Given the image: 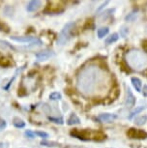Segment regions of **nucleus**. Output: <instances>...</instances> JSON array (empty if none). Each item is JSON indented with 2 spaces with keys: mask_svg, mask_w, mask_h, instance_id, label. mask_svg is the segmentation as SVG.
Instances as JSON below:
<instances>
[{
  "mask_svg": "<svg viewBox=\"0 0 147 148\" xmlns=\"http://www.w3.org/2000/svg\"><path fill=\"white\" fill-rule=\"evenodd\" d=\"M105 77L106 76L101 74L99 68L87 67L80 71L77 77V86L83 94L91 95L101 87V82Z\"/></svg>",
  "mask_w": 147,
  "mask_h": 148,
  "instance_id": "1",
  "label": "nucleus"
},
{
  "mask_svg": "<svg viewBox=\"0 0 147 148\" xmlns=\"http://www.w3.org/2000/svg\"><path fill=\"white\" fill-rule=\"evenodd\" d=\"M70 135L74 138H77L80 140H95V141H102L106 139L107 136L101 131H92V130H79L74 129L71 131Z\"/></svg>",
  "mask_w": 147,
  "mask_h": 148,
  "instance_id": "2",
  "label": "nucleus"
},
{
  "mask_svg": "<svg viewBox=\"0 0 147 148\" xmlns=\"http://www.w3.org/2000/svg\"><path fill=\"white\" fill-rule=\"evenodd\" d=\"M127 62L134 69H144L147 67V55L139 51H132L127 54Z\"/></svg>",
  "mask_w": 147,
  "mask_h": 148,
  "instance_id": "3",
  "label": "nucleus"
},
{
  "mask_svg": "<svg viewBox=\"0 0 147 148\" xmlns=\"http://www.w3.org/2000/svg\"><path fill=\"white\" fill-rule=\"evenodd\" d=\"M74 27H75L74 22H68V23L65 24V26L63 27L62 30H61L60 34L57 38V43L59 44L60 46L66 44L69 40H70L71 33H72V31H73Z\"/></svg>",
  "mask_w": 147,
  "mask_h": 148,
  "instance_id": "4",
  "label": "nucleus"
},
{
  "mask_svg": "<svg viewBox=\"0 0 147 148\" xmlns=\"http://www.w3.org/2000/svg\"><path fill=\"white\" fill-rule=\"evenodd\" d=\"M54 4L53 5V2H49V5L46 6V10L44 11L46 14H59V13H62L64 11V6L62 5V2L59 1H54Z\"/></svg>",
  "mask_w": 147,
  "mask_h": 148,
  "instance_id": "5",
  "label": "nucleus"
},
{
  "mask_svg": "<svg viewBox=\"0 0 147 148\" xmlns=\"http://www.w3.org/2000/svg\"><path fill=\"white\" fill-rule=\"evenodd\" d=\"M13 41L19 42V43H30L31 45H37V46H41L43 44L40 39L36 37H31V36H24V37H18V36H12L11 37Z\"/></svg>",
  "mask_w": 147,
  "mask_h": 148,
  "instance_id": "6",
  "label": "nucleus"
},
{
  "mask_svg": "<svg viewBox=\"0 0 147 148\" xmlns=\"http://www.w3.org/2000/svg\"><path fill=\"white\" fill-rule=\"evenodd\" d=\"M127 136L130 138H135V139H145L147 138V132L143 130L135 129V128H130L127 132Z\"/></svg>",
  "mask_w": 147,
  "mask_h": 148,
  "instance_id": "7",
  "label": "nucleus"
},
{
  "mask_svg": "<svg viewBox=\"0 0 147 148\" xmlns=\"http://www.w3.org/2000/svg\"><path fill=\"white\" fill-rule=\"evenodd\" d=\"M54 55V52L51 51H40V52H37L36 53V58H37L38 61H46L49 59L51 57H52Z\"/></svg>",
  "mask_w": 147,
  "mask_h": 148,
  "instance_id": "8",
  "label": "nucleus"
},
{
  "mask_svg": "<svg viewBox=\"0 0 147 148\" xmlns=\"http://www.w3.org/2000/svg\"><path fill=\"white\" fill-rule=\"evenodd\" d=\"M116 118H117V116L115 114H111V113H102L97 117V119L103 123H110L114 121Z\"/></svg>",
  "mask_w": 147,
  "mask_h": 148,
  "instance_id": "9",
  "label": "nucleus"
},
{
  "mask_svg": "<svg viewBox=\"0 0 147 148\" xmlns=\"http://www.w3.org/2000/svg\"><path fill=\"white\" fill-rule=\"evenodd\" d=\"M127 91V98H126V106L128 108H133L135 104V97L134 96V94L132 93L131 89L129 87L126 88Z\"/></svg>",
  "mask_w": 147,
  "mask_h": 148,
  "instance_id": "10",
  "label": "nucleus"
},
{
  "mask_svg": "<svg viewBox=\"0 0 147 148\" xmlns=\"http://www.w3.org/2000/svg\"><path fill=\"white\" fill-rule=\"evenodd\" d=\"M42 2L39 1V0H33V1H30L28 4H27L26 10L28 12H34V11L38 10L39 8L41 7Z\"/></svg>",
  "mask_w": 147,
  "mask_h": 148,
  "instance_id": "11",
  "label": "nucleus"
},
{
  "mask_svg": "<svg viewBox=\"0 0 147 148\" xmlns=\"http://www.w3.org/2000/svg\"><path fill=\"white\" fill-rule=\"evenodd\" d=\"M25 67H26V65H24V66L21 67V68H19V69H18V70H16V73H15V75H14V77H13V79H11L9 80V82H8L7 84L4 86V89H5V90H6V91H8V90H9L10 86L12 85V82H14V80H15V79H16V77H18V75L19 74V73H21V71H23V69L25 68Z\"/></svg>",
  "mask_w": 147,
  "mask_h": 148,
  "instance_id": "12",
  "label": "nucleus"
},
{
  "mask_svg": "<svg viewBox=\"0 0 147 148\" xmlns=\"http://www.w3.org/2000/svg\"><path fill=\"white\" fill-rule=\"evenodd\" d=\"M67 124L69 125V126L79 125V124H80V119L77 116V114L73 113L70 117H69V119L67 120Z\"/></svg>",
  "mask_w": 147,
  "mask_h": 148,
  "instance_id": "13",
  "label": "nucleus"
},
{
  "mask_svg": "<svg viewBox=\"0 0 147 148\" xmlns=\"http://www.w3.org/2000/svg\"><path fill=\"white\" fill-rule=\"evenodd\" d=\"M131 82L134 85L135 89L137 92H141V80L138 79V77H132Z\"/></svg>",
  "mask_w": 147,
  "mask_h": 148,
  "instance_id": "14",
  "label": "nucleus"
},
{
  "mask_svg": "<svg viewBox=\"0 0 147 148\" xmlns=\"http://www.w3.org/2000/svg\"><path fill=\"white\" fill-rule=\"evenodd\" d=\"M119 39V35L117 33H113L112 35H110L109 37L107 38L106 40V44L107 45H109V44H112V43H115V42H117Z\"/></svg>",
  "mask_w": 147,
  "mask_h": 148,
  "instance_id": "15",
  "label": "nucleus"
},
{
  "mask_svg": "<svg viewBox=\"0 0 147 148\" xmlns=\"http://www.w3.org/2000/svg\"><path fill=\"white\" fill-rule=\"evenodd\" d=\"M14 126H15L16 128H23L25 127V122L23 121V119H19V118H15L14 119V122H13Z\"/></svg>",
  "mask_w": 147,
  "mask_h": 148,
  "instance_id": "16",
  "label": "nucleus"
},
{
  "mask_svg": "<svg viewBox=\"0 0 147 148\" xmlns=\"http://www.w3.org/2000/svg\"><path fill=\"white\" fill-rule=\"evenodd\" d=\"M146 121H147V115H141L135 119V123L137 126H141V125H143Z\"/></svg>",
  "mask_w": 147,
  "mask_h": 148,
  "instance_id": "17",
  "label": "nucleus"
},
{
  "mask_svg": "<svg viewBox=\"0 0 147 148\" xmlns=\"http://www.w3.org/2000/svg\"><path fill=\"white\" fill-rule=\"evenodd\" d=\"M109 29L107 28V27H102V28H100L98 30V37L100 39H102V38H104L105 36L109 34Z\"/></svg>",
  "mask_w": 147,
  "mask_h": 148,
  "instance_id": "18",
  "label": "nucleus"
},
{
  "mask_svg": "<svg viewBox=\"0 0 147 148\" xmlns=\"http://www.w3.org/2000/svg\"><path fill=\"white\" fill-rule=\"evenodd\" d=\"M114 12V9H109V10H107L106 12H104L100 16V18L102 19V21H106L107 18H109V16H111L112 13Z\"/></svg>",
  "mask_w": 147,
  "mask_h": 148,
  "instance_id": "19",
  "label": "nucleus"
},
{
  "mask_svg": "<svg viewBox=\"0 0 147 148\" xmlns=\"http://www.w3.org/2000/svg\"><path fill=\"white\" fill-rule=\"evenodd\" d=\"M12 65L11 61L6 57H1L0 58V67H3V68H6V67H9Z\"/></svg>",
  "mask_w": 147,
  "mask_h": 148,
  "instance_id": "20",
  "label": "nucleus"
},
{
  "mask_svg": "<svg viewBox=\"0 0 147 148\" xmlns=\"http://www.w3.org/2000/svg\"><path fill=\"white\" fill-rule=\"evenodd\" d=\"M144 107H137V108H135V110H134L132 111L131 113H130V115H129V117L128 118L129 119H132V118H134V117L137 115V114H138L139 112H141V111H142L143 110H144Z\"/></svg>",
  "mask_w": 147,
  "mask_h": 148,
  "instance_id": "21",
  "label": "nucleus"
},
{
  "mask_svg": "<svg viewBox=\"0 0 147 148\" xmlns=\"http://www.w3.org/2000/svg\"><path fill=\"white\" fill-rule=\"evenodd\" d=\"M137 16V12H132V13H130L126 18H125V19H126L127 21H134V19H135Z\"/></svg>",
  "mask_w": 147,
  "mask_h": 148,
  "instance_id": "22",
  "label": "nucleus"
},
{
  "mask_svg": "<svg viewBox=\"0 0 147 148\" xmlns=\"http://www.w3.org/2000/svg\"><path fill=\"white\" fill-rule=\"evenodd\" d=\"M49 99L52 100V101H56V100L61 99V94L58 93V92H53L49 95Z\"/></svg>",
  "mask_w": 147,
  "mask_h": 148,
  "instance_id": "23",
  "label": "nucleus"
},
{
  "mask_svg": "<svg viewBox=\"0 0 147 148\" xmlns=\"http://www.w3.org/2000/svg\"><path fill=\"white\" fill-rule=\"evenodd\" d=\"M0 31L5 32V33H8V32L10 31V28H9V26L6 25V24L4 23V22L0 21Z\"/></svg>",
  "mask_w": 147,
  "mask_h": 148,
  "instance_id": "24",
  "label": "nucleus"
},
{
  "mask_svg": "<svg viewBox=\"0 0 147 148\" xmlns=\"http://www.w3.org/2000/svg\"><path fill=\"white\" fill-rule=\"evenodd\" d=\"M49 120L51 122H53L55 124H59V125H62L64 121H63L62 118H54V117H49Z\"/></svg>",
  "mask_w": 147,
  "mask_h": 148,
  "instance_id": "25",
  "label": "nucleus"
},
{
  "mask_svg": "<svg viewBox=\"0 0 147 148\" xmlns=\"http://www.w3.org/2000/svg\"><path fill=\"white\" fill-rule=\"evenodd\" d=\"M36 136H41L42 138H49V135L46 134V132H41V131H37V132H34Z\"/></svg>",
  "mask_w": 147,
  "mask_h": 148,
  "instance_id": "26",
  "label": "nucleus"
},
{
  "mask_svg": "<svg viewBox=\"0 0 147 148\" xmlns=\"http://www.w3.org/2000/svg\"><path fill=\"white\" fill-rule=\"evenodd\" d=\"M24 136H27V138H36V135H35V133L34 132H32V131H26L25 133H24Z\"/></svg>",
  "mask_w": 147,
  "mask_h": 148,
  "instance_id": "27",
  "label": "nucleus"
},
{
  "mask_svg": "<svg viewBox=\"0 0 147 148\" xmlns=\"http://www.w3.org/2000/svg\"><path fill=\"white\" fill-rule=\"evenodd\" d=\"M128 32H129V30L127 27H122L120 29V34L123 38H126V36L128 35Z\"/></svg>",
  "mask_w": 147,
  "mask_h": 148,
  "instance_id": "28",
  "label": "nucleus"
},
{
  "mask_svg": "<svg viewBox=\"0 0 147 148\" xmlns=\"http://www.w3.org/2000/svg\"><path fill=\"white\" fill-rule=\"evenodd\" d=\"M41 145H45V146H56V145H57V143H55V142L41 141Z\"/></svg>",
  "mask_w": 147,
  "mask_h": 148,
  "instance_id": "29",
  "label": "nucleus"
},
{
  "mask_svg": "<svg viewBox=\"0 0 147 148\" xmlns=\"http://www.w3.org/2000/svg\"><path fill=\"white\" fill-rule=\"evenodd\" d=\"M7 126V122L3 119H0V131L4 130Z\"/></svg>",
  "mask_w": 147,
  "mask_h": 148,
  "instance_id": "30",
  "label": "nucleus"
},
{
  "mask_svg": "<svg viewBox=\"0 0 147 148\" xmlns=\"http://www.w3.org/2000/svg\"><path fill=\"white\" fill-rule=\"evenodd\" d=\"M142 93H143V96L147 97V85H144V86H143V90H142Z\"/></svg>",
  "mask_w": 147,
  "mask_h": 148,
  "instance_id": "31",
  "label": "nucleus"
},
{
  "mask_svg": "<svg viewBox=\"0 0 147 148\" xmlns=\"http://www.w3.org/2000/svg\"><path fill=\"white\" fill-rule=\"evenodd\" d=\"M107 4H109V1H106V2H105V3H103V4L101 5V7H100V8H99V9H98V10H97V11H98V12H99V11H100V10H102V9H103V8H104L105 6H106V5H107Z\"/></svg>",
  "mask_w": 147,
  "mask_h": 148,
  "instance_id": "32",
  "label": "nucleus"
},
{
  "mask_svg": "<svg viewBox=\"0 0 147 148\" xmlns=\"http://www.w3.org/2000/svg\"><path fill=\"white\" fill-rule=\"evenodd\" d=\"M142 47H143V49L147 51V40H146V41H144V42H142Z\"/></svg>",
  "mask_w": 147,
  "mask_h": 148,
  "instance_id": "33",
  "label": "nucleus"
},
{
  "mask_svg": "<svg viewBox=\"0 0 147 148\" xmlns=\"http://www.w3.org/2000/svg\"><path fill=\"white\" fill-rule=\"evenodd\" d=\"M0 148H7V144L0 143Z\"/></svg>",
  "mask_w": 147,
  "mask_h": 148,
  "instance_id": "34",
  "label": "nucleus"
}]
</instances>
